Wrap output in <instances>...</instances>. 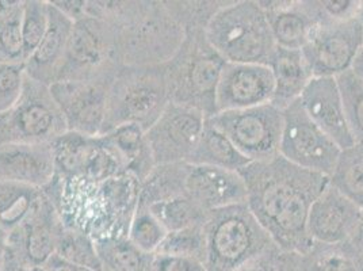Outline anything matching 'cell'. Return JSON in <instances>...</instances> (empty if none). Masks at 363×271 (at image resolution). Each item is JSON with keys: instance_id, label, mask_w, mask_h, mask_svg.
Listing matches in <instances>:
<instances>
[{"instance_id": "obj_1", "label": "cell", "mask_w": 363, "mask_h": 271, "mask_svg": "<svg viewBox=\"0 0 363 271\" xmlns=\"http://www.w3.org/2000/svg\"><path fill=\"white\" fill-rule=\"evenodd\" d=\"M247 187V206L272 243L290 254H305L313 244L308 236L309 211L330 177L294 166L278 155L252 162L240 171Z\"/></svg>"}, {"instance_id": "obj_2", "label": "cell", "mask_w": 363, "mask_h": 271, "mask_svg": "<svg viewBox=\"0 0 363 271\" xmlns=\"http://www.w3.org/2000/svg\"><path fill=\"white\" fill-rule=\"evenodd\" d=\"M96 16L116 29L121 67L167 64L186 35L167 1H98Z\"/></svg>"}, {"instance_id": "obj_3", "label": "cell", "mask_w": 363, "mask_h": 271, "mask_svg": "<svg viewBox=\"0 0 363 271\" xmlns=\"http://www.w3.org/2000/svg\"><path fill=\"white\" fill-rule=\"evenodd\" d=\"M227 61L211 45L206 29H187L181 48L166 64L169 102L217 113L216 94Z\"/></svg>"}, {"instance_id": "obj_4", "label": "cell", "mask_w": 363, "mask_h": 271, "mask_svg": "<svg viewBox=\"0 0 363 271\" xmlns=\"http://www.w3.org/2000/svg\"><path fill=\"white\" fill-rule=\"evenodd\" d=\"M169 104L166 64L120 67L107 92L106 114L101 135L136 123L147 132Z\"/></svg>"}, {"instance_id": "obj_5", "label": "cell", "mask_w": 363, "mask_h": 271, "mask_svg": "<svg viewBox=\"0 0 363 271\" xmlns=\"http://www.w3.org/2000/svg\"><path fill=\"white\" fill-rule=\"evenodd\" d=\"M206 37L227 62L269 65L277 48L259 0L228 1L209 22Z\"/></svg>"}, {"instance_id": "obj_6", "label": "cell", "mask_w": 363, "mask_h": 271, "mask_svg": "<svg viewBox=\"0 0 363 271\" xmlns=\"http://www.w3.org/2000/svg\"><path fill=\"white\" fill-rule=\"evenodd\" d=\"M203 229L206 271H238L275 245L247 204L212 211Z\"/></svg>"}, {"instance_id": "obj_7", "label": "cell", "mask_w": 363, "mask_h": 271, "mask_svg": "<svg viewBox=\"0 0 363 271\" xmlns=\"http://www.w3.org/2000/svg\"><path fill=\"white\" fill-rule=\"evenodd\" d=\"M67 132V122L49 86L26 75L18 102L0 114V145L50 144Z\"/></svg>"}, {"instance_id": "obj_8", "label": "cell", "mask_w": 363, "mask_h": 271, "mask_svg": "<svg viewBox=\"0 0 363 271\" xmlns=\"http://www.w3.org/2000/svg\"><path fill=\"white\" fill-rule=\"evenodd\" d=\"M43 190L59 213L62 226L84 233L92 241L116 238L101 183L79 175L60 177L55 174Z\"/></svg>"}, {"instance_id": "obj_9", "label": "cell", "mask_w": 363, "mask_h": 271, "mask_svg": "<svg viewBox=\"0 0 363 271\" xmlns=\"http://www.w3.org/2000/svg\"><path fill=\"white\" fill-rule=\"evenodd\" d=\"M120 67L114 26L106 21L84 16L74 23L56 82L113 77Z\"/></svg>"}, {"instance_id": "obj_10", "label": "cell", "mask_w": 363, "mask_h": 271, "mask_svg": "<svg viewBox=\"0 0 363 271\" xmlns=\"http://www.w3.org/2000/svg\"><path fill=\"white\" fill-rule=\"evenodd\" d=\"M206 120L227 136L251 163L267 162L279 155L284 111L272 104L218 111Z\"/></svg>"}, {"instance_id": "obj_11", "label": "cell", "mask_w": 363, "mask_h": 271, "mask_svg": "<svg viewBox=\"0 0 363 271\" xmlns=\"http://www.w3.org/2000/svg\"><path fill=\"white\" fill-rule=\"evenodd\" d=\"M340 151L333 138L309 118L300 101L284 110L279 155L291 165L330 177Z\"/></svg>"}, {"instance_id": "obj_12", "label": "cell", "mask_w": 363, "mask_h": 271, "mask_svg": "<svg viewBox=\"0 0 363 271\" xmlns=\"http://www.w3.org/2000/svg\"><path fill=\"white\" fill-rule=\"evenodd\" d=\"M362 48L363 23L358 16L318 26L303 55L313 77H337L352 68Z\"/></svg>"}, {"instance_id": "obj_13", "label": "cell", "mask_w": 363, "mask_h": 271, "mask_svg": "<svg viewBox=\"0 0 363 271\" xmlns=\"http://www.w3.org/2000/svg\"><path fill=\"white\" fill-rule=\"evenodd\" d=\"M206 117L199 110L169 102L145 132L155 166L187 163L197 147Z\"/></svg>"}, {"instance_id": "obj_14", "label": "cell", "mask_w": 363, "mask_h": 271, "mask_svg": "<svg viewBox=\"0 0 363 271\" xmlns=\"http://www.w3.org/2000/svg\"><path fill=\"white\" fill-rule=\"evenodd\" d=\"M60 226V216L44 193L25 223L9 233L4 254L19 266L44 267L56 254Z\"/></svg>"}, {"instance_id": "obj_15", "label": "cell", "mask_w": 363, "mask_h": 271, "mask_svg": "<svg viewBox=\"0 0 363 271\" xmlns=\"http://www.w3.org/2000/svg\"><path fill=\"white\" fill-rule=\"evenodd\" d=\"M111 79L113 77L84 82H56L49 86L62 111L68 132L91 137L101 135Z\"/></svg>"}, {"instance_id": "obj_16", "label": "cell", "mask_w": 363, "mask_h": 271, "mask_svg": "<svg viewBox=\"0 0 363 271\" xmlns=\"http://www.w3.org/2000/svg\"><path fill=\"white\" fill-rule=\"evenodd\" d=\"M272 96L274 79L269 65L227 62L217 86V113L267 105Z\"/></svg>"}, {"instance_id": "obj_17", "label": "cell", "mask_w": 363, "mask_h": 271, "mask_svg": "<svg viewBox=\"0 0 363 271\" xmlns=\"http://www.w3.org/2000/svg\"><path fill=\"white\" fill-rule=\"evenodd\" d=\"M361 213L362 208L328 183L309 211L308 236L321 244L348 241Z\"/></svg>"}, {"instance_id": "obj_18", "label": "cell", "mask_w": 363, "mask_h": 271, "mask_svg": "<svg viewBox=\"0 0 363 271\" xmlns=\"http://www.w3.org/2000/svg\"><path fill=\"white\" fill-rule=\"evenodd\" d=\"M300 102L309 118L331 137L340 150L355 144L348 129L336 77H313L303 91Z\"/></svg>"}, {"instance_id": "obj_19", "label": "cell", "mask_w": 363, "mask_h": 271, "mask_svg": "<svg viewBox=\"0 0 363 271\" xmlns=\"http://www.w3.org/2000/svg\"><path fill=\"white\" fill-rule=\"evenodd\" d=\"M186 193L208 213L247 204V187L240 172L217 167L189 165Z\"/></svg>"}, {"instance_id": "obj_20", "label": "cell", "mask_w": 363, "mask_h": 271, "mask_svg": "<svg viewBox=\"0 0 363 271\" xmlns=\"http://www.w3.org/2000/svg\"><path fill=\"white\" fill-rule=\"evenodd\" d=\"M56 174L50 144H1L0 182L44 189Z\"/></svg>"}, {"instance_id": "obj_21", "label": "cell", "mask_w": 363, "mask_h": 271, "mask_svg": "<svg viewBox=\"0 0 363 271\" xmlns=\"http://www.w3.org/2000/svg\"><path fill=\"white\" fill-rule=\"evenodd\" d=\"M48 29L41 44L25 62L26 75L50 86L56 82L65 56L74 21L48 1Z\"/></svg>"}, {"instance_id": "obj_22", "label": "cell", "mask_w": 363, "mask_h": 271, "mask_svg": "<svg viewBox=\"0 0 363 271\" xmlns=\"http://www.w3.org/2000/svg\"><path fill=\"white\" fill-rule=\"evenodd\" d=\"M259 4L269 19L275 45L303 50L318 28L305 0H259Z\"/></svg>"}, {"instance_id": "obj_23", "label": "cell", "mask_w": 363, "mask_h": 271, "mask_svg": "<svg viewBox=\"0 0 363 271\" xmlns=\"http://www.w3.org/2000/svg\"><path fill=\"white\" fill-rule=\"evenodd\" d=\"M274 79L272 104L279 110L300 101L303 91L313 79L312 71L303 57V50L275 48L269 61Z\"/></svg>"}, {"instance_id": "obj_24", "label": "cell", "mask_w": 363, "mask_h": 271, "mask_svg": "<svg viewBox=\"0 0 363 271\" xmlns=\"http://www.w3.org/2000/svg\"><path fill=\"white\" fill-rule=\"evenodd\" d=\"M121 157L125 171L135 174L143 182L155 167L145 132L136 123H126L102 135Z\"/></svg>"}, {"instance_id": "obj_25", "label": "cell", "mask_w": 363, "mask_h": 271, "mask_svg": "<svg viewBox=\"0 0 363 271\" xmlns=\"http://www.w3.org/2000/svg\"><path fill=\"white\" fill-rule=\"evenodd\" d=\"M187 163L240 172L251 162L242 156L227 136L206 120L197 147Z\"/></svg>"}, {"instance_id": "obj_26", "label": "cell", "mask_w": 363, "mask_h": 271, "mask_svg": "<svg viewBox=\"0 0 363 271\" xmlns=\"http://www.w3.org/2000/svg\"><path fill=\"white\" fill-rule=\"evenodd\" d=\"M297 269L303 271H363V259L350 241L321 244L313 243L297 255Z\"/></svg>"}, {"instance_id": "obj_27", "label": "cell", "mask_w": 363, "mask_h": 271, "mask_svg": "<svg viewBox=\"0 0 363 271\" xmlns=\"http://www.w3.org/2000/svg\"><path fill=\"white\" fill-rule=\"evenodd\" d=\"M189 163H171L153 167L148 177L141 182L140 206H151L171 198L184 196Z\"/></svg>"}, {"instance_id": "obj_28", "label": "cell", "mask_w": 363, "mask_h": 271, "mask_svg": "<svg viewBox=\"0 0 363 271\" xmlns=\"http://www.w3.org/2000/svg\"><path fill=\"white\" fill-rule=\"evenodd\" d=\"M43 194L40 187L0 182V226L7 236L25 223Z\"/></svg>"}, {"instance_id": "obj_29", "label": "cell", "mask_w": 363, "mask_h": 271, "mask_svg": "<svg viewBox=\"0 0 363 271\" xmlns=\"http://www.w3.org/2000/svg\"><path fill=\"white\" fill-rule=\"evenodd\" d=\"M104 269L108 271H152L155 254L144 253L128 238L94 241Z\"/></svg>"}, {"instance_id": "obj_30", "label": "cell", "mask_w": 363, "mask_h": 271, "mask_svg": "<svg viewBox=\"0 0 363 271\" xmlns=\"http://www.w3.org/2000/svg\"><path fill=\"white\" fill-rule=\"evenodd\" d=\"M330 184L363 209V143L340 151Z\"/></svg>"}, {"instance_id": "obj_31", "label": "cell", "mask_w": 363, "mask_h": 271, "mask_svg": "<svg viewBox=\"0 0 363 271\" xmlns=\"http://www.w3.org/2000/svg\"><path fill=\"white\" fill-rule=\"evenodd\" d=\"M23 3L0 0V62H26L22 38Z\"/></svg>"}, {"instance_id": "obj_32", "label": "cell", "mask_w": 363, "mask_h": 271, "mask_svg": "<svg viewBox=\"0 0 363 271\" xmlns=\"http://www.w3.org/2000/svg\"><path fill=\"white\" fill-rule=\"evenodd\" d=\"M148 209L166 228L167 232L179 231L187 226H205L211 214L198 206L187 194L153 204Z\"/></svg>"}, {"instance_id": "obj_33", "label": "cell", "mask_w": 363, "mask_h": 271, "mask_svg": "<svg viewBox=\"0 0 363 271\" xmlns=\"http://www.w3.org/2000/svg\"><path fill=\"white\" fill-rule=\"evenodd\" d=\"M56 254L72 265L86 266L95 271H104L94 241L84 233L62 226V223L57 235Z\"/></svg>"}, {"instance_id": "obj_34", "label": "cell", "mask_w": 363, "mask_h": 271, "mask_svg": "<svg viewBox=\"0 0 363 271\" xmlns=\"http://www.w3.org/2000/svg\"><path fill=\"white\" fill-rule=\"evenodd\" d=\"M155 254L191 258L205 265L206 235L203 226H187L179 231L168 232Z\"/></svg>"}, {"instance_id": "obj_35", "label": "cell", "mask_w": 363, "mask_h": 271, "mask_svg": "<svg viewBox=\"0 0 363 271\" xmlns=\"http://www.w3.org/2000/svg\"><path fill=\"white\" fill-rule=\"evenodd\" d=\"M348 129L355 143H363V80L351 70L336 77Z\"/></svg>"}, {"instance_id": "obj_36", "label": "cell", "mask_w": 363, "mask_h": 271, "mask_svg": "<svg viewBox=\"0 0 363 271\" xmlns=\"http://www.w3.org/2000/svg\"><path fill=\"white\" fill-rule=\"evenodd\" d=\"M166 228L145 206L137 209L135 219L129 228L128 239L140 250L148 254H155L167 236Z\"/></svg>"}, {"instance_id": "obj_37", "label": "cell", "mask_w": 363, "mask_h": 271, "mask_svg": "<svg viewBox=\"0 0 363 271\" xmlns=\"http://www.w3.org/2000/svg\"><path fill=\"white\" fill-rule=\"evenodd\" d=\"M48 1L26 0L23 3L22 38L26 61L41 44L48 29Z\"/></svg>"}, {"instance_id": "obj_38", "label": "cell", "mask_w": 363, "mask_h": 271, "mask_svg": "<svg viewBox=\"0 0 363 271\" xmlns=\"http://www.w3.org/2000/svg\"><path fill=\"white\" fill-rule=\"evenodd\" d=\"M318 26L343 22L357 18L361 13L363 1L359 0H305Z\"/></svg>"}, {"instance_id": "obj_39", "label": "cell", "mask_w": 363, "mask_h": 271, "mask_svg": "<svg viewBox=\"0 0 363 271\" xmlns=\"http://www.w3.org/2000/svg\"><path fill=\"white\" fill-rule=\"evenodd\" d=\"M25 64L0 62V114L14 107L25 86Z\"/></svg>"}, {"instance_id": "obj_40", "label": "cell", "mask_w": 363, "mask_h": 271, "mask_svg": "<svg viewBox=\"0 0 363 271\" xmlns=\"http://www.w3.org/2000/svg\"><path fill=\"white\" fill-rule=\"evenodd\" d=\"M152 271H206V267L197 259L155 254Z\"/></svg>"}, {"instance_id": "obj_41", "label": "cell", "mask_w": 363, "mask_h": 271, "mask_svg": "<svg viewBox=\"0 0 363 271\" xmlns=\"http://www.w3.org/2000/svg\"><path fill=\"white\" fill-rule=\"evenodd\" d=\"M348 241L355 248L358 255L361 256L363 259V209L362 213H361V217H359V220L357 223V226H355V229H354V232H352V235H351V238H350Z\"/></svg>"}, {"instance_id": "obj_42", "label": "cell", "mask_w": 363, "mask_h": 271, "mask_svg": "<svg viewBox=\"0 0 363 271\" xmlns=\"http://www.w3.org/2000/svg\"><path fill=\"white\" fill-rule=\"evenodd\" d=\"M46 271H75V265L64 260L62 258L55 254L52 256L48 262H46L45 266Z\"/></svg>"}, {"instance_id": "obj_43", "label": "cell", "mask_w": 363, "mask_h": 271, "mask_svg": "<svg viewBox=\"0 0 363 271\" xmlns=\"http://www.w3.org/2000/svg\"><path fill=\"white\" fill-rule=\"evenodd\" d=\"M351 71H352L355 75L358 76L361 80H363V48L362 50L359 52L358 57L354 61Z\"/></svg>"}, {"instance_id": "obj_44", "label": "cell", "mask_w": 363, "mask_h": 271, "mask_svg": "<svg viewBox=\"0 0 363 271\" xmlns=\"http://www.w3.org/2000/svg\"><path fill=\"white\" fill-rule=\"evenodd\" d=\"M7 244V233L4 232V229L0 226V251H4Z\"/></svg>"}, {"instance_id": "obj_45", "label": "cell", "mask_w": 363, "mask_h": 271, "mask_svg": "<svg viewBox=\"0 0 363 271\" xmlns=\"http://www.w3.org/2000/svg\"><path fill=\"white\" fill-rule=\"evenodd\" d=\"M75 271H95L94 269H90V267H86V266H77L75 265Z\"/></svg>"}, {"instance_id": "obj_46", "label": "cell", "mask_w": 363, "mask_h": 271, "mask_svg": "<svg viewBox=\"0 0 363 271\" xmlns=\"http://www.w3.org/2000/svg\"><path fill=\"white\" fill-rule=\"evenodd\" d=\"M0 271H3V251H0Z\"/></svg>"}, {"instance_id": "obj_47", "label": "cell", "mask_w": 363, "mask_h": 271, "mask_svg": "<svg viewBox=\"0 0 363 271\" xmlns=\"http://www.w3.org/2000/svg\"><path fill=\"white\" fill-rule=\"evenodd\" d=\"M359 18H361V21H362V23H363V3H362V9H361V13H359Z\"/></svg>"}, {"instance_id": "obj_48", "label": "cell", "mask_w": 363, "mask_h": 271, "mask_svg": "<svg viewBox=\"0 0 363 271\" xmlns=\"http://www.w3.org/2000/svg\"><path fill=\"white\" fill-rule=\"evenodd\" d=\"M104 271H108V270H106V269H104Z\"/></svg>"}]
</instances>
